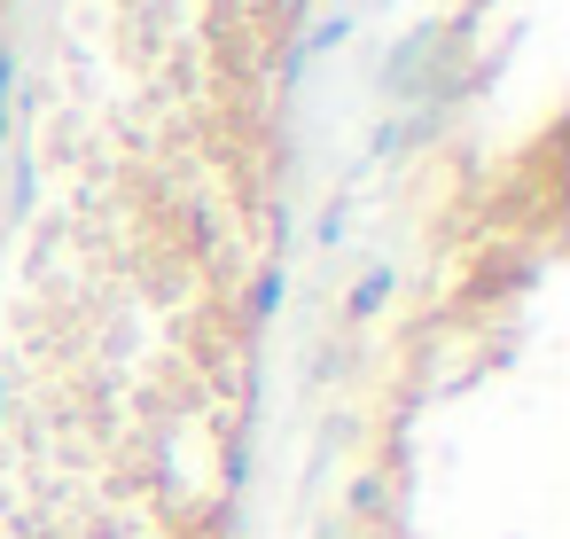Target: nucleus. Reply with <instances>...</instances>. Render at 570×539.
Masks as SVG:
<instances>
[]
</instances>
